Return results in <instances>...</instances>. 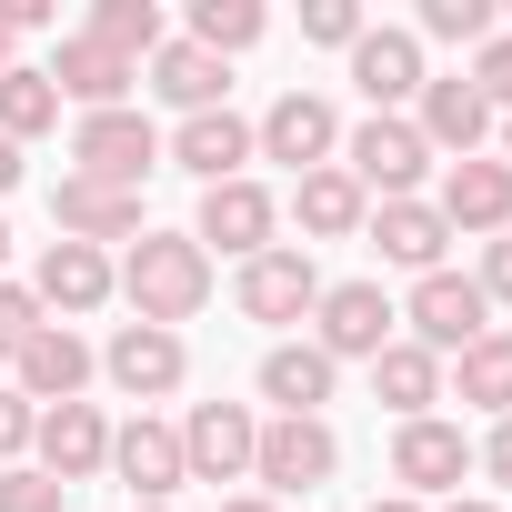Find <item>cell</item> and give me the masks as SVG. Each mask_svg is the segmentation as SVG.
<instances>
[{
	"instance_id": "9a60e30c",
	"label": "cell",
	"mask_w": 512,
	"mask_h": 512,
	"mask_svg": "<svg viewBox=\"0 0 512 512\" xmlns=\"http://www.w3.org/2000/svg\"><path fill=\"white\" fill-rule=\"evenodd\" d=\"M51 231H61V241H91V251H111V241H141L151 221H141V191L61 171V181H51Z\"/></svg>"
},
{
	"instance_id": "f1b7e54d",
	"label": "cell",
	"mask_w": 512,
	"mask_h": 512,
	"mask_svg": "<svg viewBox=\"0 0 512 512\" xmlns=\"http://www.w3.org/2000/svg\"><path fill=\"white\" fill-rule=\"evenodd\" d=\"M41 131H61V91L41 61H11L0 71V141H41Z\"/></svg>"
},
{
	"instance_id": "7402d4cb",
	"label": "cell",
	"mask_w": 512,
	"mask_h": 512,
	"mask_svg": "<svg viewBox=\"0 0 512 512\" xmlns=\"http://www.w3.org/2000/svg\"><path fill=\"white\" fill-rule=\"evenodd\" d=\"M412 131L432 141V161H472V151H482L502 121H492V111H482V91L452 71V81H422V101H412Z\"/></svg>"
},
{
	"instance_id": "f6af8a7d",
	"label": "cell",
	"mask_w": 512,
	"mask_h": 512,
	"mask_svg": "<svg viewBox=\"0 0 512 512\" xmlns=\"http://www.w3.org/2000/svg\"><path fill=\"white\" fill-rule=\"evenodd\" d=\"M11 61H21V41H11V21H0V71H11Z\"/></svg>"
},
{
	"instance_id": "d590c367",
	"label": "cell",
	"mask_w": 512,
	"mask_h": 512,
	"mask_svg": "<svg viewBox=\"0 0 512 512\" xmlns=\"http://www.w3.org/2000/svg\"><path fill=\"white\" fill-rule=\"evenodd\" d=\"M41 322H51V312L31 302V282H0V362H21V342H31Z\"/></svg>"
},
{
	"instance_id": "5b68a950",
	"label": "cell",
	"mask_w": 512,
	"mask_h": 512,
	"mask_svg": "<svg viewBox=\"0 0 512 512\" xmlns=\"http://www.w3.org/2000/svg\"><path fill=\"white\" fill-rule=\"evenodd\" d=\"M71 171L141 191V181L161 171V131H151L141 111H81V121H71Z\"/></svg>"
},
{
	"instance_id": "ba28073f",
	"label": "cell",
	"mask_w": 512,
	"mask_h": 512,
	"mask_svg": "<svg viewBox=\"0 0 512 512\" xmlns=\"http://www.w3.org/2000/svg\"><path fill=\"white\" fill-rule=\"evenodd\" d=\"M332 151H342V111H332L322 91H282L262 121H251V161H282L292 181H302V171H322Z\"/></svg>"
},
{
	"instance_id": "5bb4252c",
	"label": "cell",
	"mask_w": 512,
	"mask_h": 512,
	"mask_svg": "<svg viewBox=\"0 0 512 512\" xmlns=\"http://www.w3.org/2000/svg\"><path fill=\"white\" fill-rule=\"evenodd\" d=\"M41 71H51L61 111H131V91H141V61H121V51H111V41H91V31H71Z\"/></svg>"
},
{
	"instance_id": "d4e9b609",
	"label": "cell",
	"mask_w": 512,
	"mask_h": 512,
	"mask_svg": "<svg viewBox=\"0 0 512 512\" xmlns=\"http://www.w3.org/2000/svg\"><path fill=\"white\" fill-rule=\"evenodd\" d=\"M332 392H342V362H322L312 342H272V352H262V402H272V422H322Z\"/></svg>"
},
{
	"instance_id": "7dc6e473",
	"label": "cell",
	"mask_w": 512,
	"mask_h": 512,
	"mask_svg": "<svg viewBox=\"0 0 512 512\" xmlns=\"http://www.w3.org/2000/svg\"><path fill=\"white\" fill-rule=\"evenodd\" d=\"M502 161H512V121H502Z\"/></svg>"
},
{
	"instance_id": "74e56055",
	"label": "cell",
	"mask_w": 512,
	"mask_h": 512,
	"mask_svg": "<svg viewBox=\"0 0 512 512\" xmlns=\"http://www.w3.org/2000/svg\"><path fill=\"white\" fill-rule=\"evenodd\" d=\"M472 472H492V492H512V412H502V422L472 442Z\"/></svg>"
},
{
	"instance_id": "8d00e7d4",
	"label": "cell",
	"mask_w": 512,
	"mask_h": 512,
	"mask_svg": "<svg viewBox=\"0 0 512 512\" xmlns=\"http://www.w3.org/2000/svg\"><path fill=\"white\" fill-rule=\"evenodd\" d=\"M31 432H41V412H31L11 382H0V462H31Z\"/></svg>"
},
{
	"instance_id": "603a6c76",
	"label": "cell",
	"mask_w": 512,
	"mask_h": 512,
	"mask_svg": "<svg viewBox=\"0 0 512 512\" xmlns=\"http://www.w3.org/2000/svg\"><path fill=\"white\" fill-rule=\"evenodd\" d=\"M161 161H181L201 191H211V181H241V161H251V121H241L231 101H221V111H191V121L161 141Z\"/></svg>"
},
{
	"instance_id": "7a4b0ae2",
	"label": "cell",
	"mask_w": 512,
	"mask_h": 512,
	"mask_svg": "<svg viewBox=\"0 0 512 512\" xmlns=\"http://www.w3.org/2000/svg\"><path fill=\"white\" fill-rule=\"evenodd\" d=\"M302 342H312L322 362H382V352L402 342V302H392L382 282H322Z\"/></svg>"
},
{
	"instance_id": "836d02e7",
	"label": "cell",
	"mask_w": 512,
	"mask_h": 512,
	"mask_svg": "<svg viewBox=\"0 0 512 512\" xmlns=\"http://www.w3.org/2000/svg\"><path fill=\"white\" fill-rule=\"evenodd\" d=\"M372 21H362V0H302V41H322V51H352Z\"/></svg>"
},
{
	"instance_id": "484cf974",
	"label": "cell",
	"mask_w": 512,
	"mask_h": 512,
	"mask_svg": "<svg viewBox=\"0 0 512 512\" xmlns=\"http://www.w3.org/2000/svg\"><path fill=\"white\" fill-rule=\"evenodd\" d=\"M141 91H161V101L191 121V111H221V91H231V61H211L201 41H161V51L141 61Z\"/></svg>"
},
{
	"instance_id": "8fae6325",
	"label": "cell",
	"mask_w": 512,
	"mask_h": 512,
	"mask_svg": "<svg viewBox=\"0 0 512 512\" xmlns=\"http://www.w3.org/2000/svg\"><path fill=\"white\" fill-rule=\"evenodd\" d=\"M432 211L452 221V241H502V231H512V161H502V151L442 161V191H432Z\"/></svg>"
},
{
	"instance_id": "bcb514c9",
	"label": "cell",
	"mask_w": 512,
	"mask_h": 512,
	"mask_svg": "<svg viewBox=\"0 0 512 512\" xmlns=\"http://www.w3.org/2000/svg\"><path fill=\"white\" fill-rule=\"evenodd\" d=\"M0 282H11V221H0Z\"/></svg>"
},
{
	"instance_id": "cb8c5ba5",
	"label": "cell",
	"mask_w": 512,
	"mask_h": 512,
	"mask_svg": "<svg viewBox=\"0 0 512 512\" xmlns=\"http://www.w3.org/2000/svg\"><path fill=\"white\" fill-rule=\"evenodd\" d=\"M292 221H302V251H312V241H362L372 191H362L342 161H322V171H302V181H292Z\"/></svg>"
},
{
	"instance_id": "d6a6232c",
	"label": "cell",
	"mask_w": 512,
	"mask_h": 512,
	"mask_svg": "<svg viewBox=\"0 0 512 512\" xmlns=\"http://www.w3.org/2000/svg\"><path fill=\"white\" fill-rule=\"evenodd\" d=\"M472 91H482V111L492 121H512V31H492L482 51H472V71H462Z\"/></svg>"
},
{
	"instance_id": "7c38bea8",
	"label": "cell",
	"mask_w": 512,
	"mask_h": 512,
	"mask_svg": "<svg viewBox=\"0 0 512 512\" xmlns=\"http://www.w3.org/2000/svg\"><path fill=\"white\" fill-rule=\"evenodd\" d=\"M111 482H121L131 502H171V492L191 482V462H181V422H161V412L111 422Z\"/></svg>"
},
{
	"instance_id": "60d3db41",
	"label": "cell",
	"mask_w": 512,
	"mask_h": 512,
	"mask_svg": "<svg viewBox=\"0 0 512 512\" xmlns=\"http://www.w3.org/2000/svg\"><path fill=\"white\" fill-rule=\"evenodd\" d=\"M211 512H282V502H272V492H221Z\"/></svg>"
},
{
	"instance_id": "4fadbf2b",
	"label": "cell",
	"mask_w": 512,
	"mask_h": 512,
	"mask_svg": "<svg viewBox=\"0 0 512 512\" xmlns=\"http://www.w3.org/2000/svg\"><path fill=\"white\" fill-rule=\"evenodd\" d=\"M251 452H262V412L251 402H191V422H181L191 482H251Z\"/></svg>"
},
{
	"instance_id": "ffe728a7",
	"label": "cell",
	"mask_w": 512,
	"mask_h": 512,
	"mask_svg": "<svg viewBox=\"0 0 512 512\" xmlns=\"http://www.w3.org/2000/svg\"><path fill=\"white\" fill-rule=\"evenodd\" d=\"M362 241L382 251L392 272H452V221L432 211V201H372V221H362Z\"/></svg>"
},
{
	"instance_id": "f35d334b",
	"label": "cell",
	"mask_w": 512,
	"mask_h": 512,
	"mask_svg": "<svg viewBox=\"0 0 512 512\" xmlns=\"http://www.w3.org/2000/svg\"><path fill=\"white\" fill-rule=\"evenodd\" d=\"M472 292H482V302H512V231H502V241H482V272H472Z\"/></svg>"
},
{
	"instance_id": "1f68e13d",
	"label": "cell",
	"mask_w": 512,
	"mask_h": 512,
	"mask_svg": "<svg viewBox=\"0 0 512 512\" xmlns=\"http://www.w3.org/2000/svg\"><path fill=\"white\" fill-rule=\"evenodd\" d=\"M492 31H502L492 0H422V21H412V41H452V51H482Z\"/></svg>"
},
{
	"instance_id": "2e32d148",
	"label": "cell",
	"mask_w": 512,
	"mask_h": 512,
	"mask_svg": "<svg viewBox=\"0 0 512 512\" xmlns=\"http://www.w3.org/2000/svg\"><path fill=\"white\" fill-rule=\"evenodd\" d=\"M91 372H101V352H91L71 322H41V332L21 342V362H11V392H21L31 412H51V402H81Z\"/></svg>"
},
{
	"instance_id": "ee69618b",
	"label": "cell",
	"mask_w": 512,
	"mask_h": 512,
	"mask_svg": "<svg viewBox=\"0 0 512 512\" xmlns=\"http://www.w3.org/2000/svg\"><path fill=\"white\" fill-rule=\"evenodd\" d=\"M442 512H502V502H492V492H452Z\"/></svg>"
},
{
	"instance_id": "8992f818",
	"label": "cell",
	"mask_w": 512,
	"mask_h": 512,
	"mask_svg": "<svg viewBox=\"0 0 512 512\" xmlns=\"http://www.w3.org/2000/svg\"><path fill=\"white\" fill-rule=\"evenodd\" d=\"M492 332V302L472 292V272H422L412 282V302H402V342H422L432 362H452L462 342H482Z\"/></svg>"
},
{
	"instance_id": "4316f807",
	"label": "cell",
	"mask_w": 512,
	"mask_h": 512,
	"mask_svg": "<svg viewBox=\"0 0 512 512\" xmlns=\"http://www.w3.org/2000/svg\"><path fill=\"white\" fill-rule=\"evenodd\" d=\"M442 392H452L462 412H482V422H502V412H512V332L492 322L482 342H462V352L442 362Z\"/></svg>"
},
{
	"instance_id": "4dcf8cb0",
	"label": "cell",
	"mask_w": 512,
	"mask_h": 512,
	"mask_svg": "<svg viewBox=\"0 0 512 512\" xmlns=\"http://www.w3.org/2000/svg\"><path fill=\"white\" fill-rule=\"evenodd\" d=\"M91 41H111L121 61H151L171 41V21H161V0H91Z\"/></svg>"
},
{
	"instance_id": "d6986e66",
	"label": "cell",
	"mask_w": 512,
	"mask_h": 512,
	"mask_svg": "<svg viewBox=\"0 0 512 512\" xmlns=\"http://www.w3.org/2000/svg\"><path fill=\"white\" fill-rule=\"evenodd\" d=\"M31 462H41L61 492L91 482V472H111V422H101V402H51L41 432H31Z\"/></svg>"
},
{
	"instance_id": "6da1fadb",
	"label": "cell",
	"mask_w": 512,
	"mask_h": 512,
	"mask_svg": "<svg viewBox=\"0 0 512 512\" xmlns=\"http://www.w3.org/2000/svg\"><path fill=\"white\" fill-rule=\"evenodd\" d=\"M121 302H131V322H151V332H181L201 302H211V251L191 241V231H141L131 251H121Z\"/></svg>"
},
{
	"instance_id": "9c48e42d",
	"label": "cell",
	"mask_w": 512,
	"mask_h": 512,
	"mask_svg": "<svg viewBox=\"0 0 512 512\" xmlns=\"http://www.w3.org/2000/svg\"><path fill=\"white\" fill-rule=\"evenodd\" d=\"M342 472V432L332 422H262V452H251V482H262L272 502H312L322 482Z\"/></svg>"
},
{
	"instance_id": "e0dca14e",
	"label": "cell",
	"mask_w": 512,
	"mask_h": 512,
	"mask_svg": "<svg viewBox=\"0 0 512 512\" xmlns=\"http://www.w3.org/2000/svg\"><path fill=\"white\" fill-rule=\"evenodd\" d=\"M272 231H282V201L262 191V181H211L201 191V221H191V241L201 251H231V262H251V251H272Z\"/></svg>"
},
{
	"instance_id": "e575fe53",
	"label": "cell",
	"mask_w": 512,
	"mask_h": 512,
	"mask_svg": "<svg viewBox=\"0 0 512 512\" xmlns=\"http://www.w3.org/2000/svg\"><path fill=\"white\" fill-rule=\"evenodd\" d=\"M0 512H61V482L41 462H0Z\"/></svg>"
},
{
	"instance_id": "83f0119b",
	"label": "cell",
	"mask_w": 512,
	"mask_h": 512,
	"mask_svg": "<svg viewBox=\"0 0 512 512\" xmlns=\"http://www.w3.org/2000/svg\"><path fill=\"white\" fill-rule=\"evenodd\" d=\"M372 402H392V422H422V412L442 402V362H432L422 342H392V352L372 362Z\"/></svg>"
},
{
	"instance_id": "7bdbcfd3",
	"label": "cell",
	"mask_w": 512,
	"mask_h": 512,
	"mask_svg": "<svg viewBox=\"0 0 512 512\" xmlns=\"http://www.w3.org/2000/svg\"><path fill=\"white\" fill-rule=\"evenodd\" d=\"M362 512H432V502H412V492H382V502H362Z\"/></svg>"
},
{
	"instance_id": "44dd1931",
	"label": "cell",
	"mask_w": 512,
	"mask_h": 512,
	"mask_svg": "<svg viewBox=\"0 0 512 512\" xmlns=\"http://www.w3.org/2000/svg\"><path fill=\"white\" fill-rule=\"evenodd\" d=\"M111 292H121V272H111V251H91V241H51V251H41V272H31V302L61 312V322L101 312Z\"/></svg>"
},
{
	"instance_id": "ac0fdd59",
	"label": "cell",
	"mask_w": 512,
	"mask_h": 512,
	"mask_svg": "<svg viewBox=\"0 0 512 512\" xmlns=\"http://www.w3.org/2000/svg\"><path fill=\"white\" fill-rule=\"evenodd\" d=\"M342 61H352V91H362L372 111H412V101H422V81H432V71H422V41H412V31H392V21H372Z\"/></svg>"
},
{
	"instance_id": "c3c4849f",
	"label": "cell",
	"mask_w": 512,
	"mask_h": 512,
	"mask_svg": "<svg viewBox=\"0 0 512 512\" xmlns=\"http://www.w3.org/2000/svg\"><path fill=\"white\" fill-rule=\"evenodd\" d=\"M131 512H171V502H131Z\"/></svg>"
},
{
	"instance_id": "f546056e",
	"label": "cell",
	"mask_w": 512,
	"mask_h": 512,
	"mask_svg": "<svg viewBox=\"0 0 512 512\" xmlns=\"http://www.w3.org/2000/svg\"><path fill=\"white\" fill-rule=\"evenodd\" d=\"M262 31H272L262 0H191V31H181V41H201L211 61H231V51H251Z\"/></svg>"
},
{
	"instance_id": "ab89813d",
	"label": "cell",
	"mask_w": 512,
	"mask_h": 512,
	"mask_svg": "<svg viewBox=\"0 0 512 512\" xmlns=\"http://www.w3.org/2000/svg\"><path fill=\"white\" fill-rule=\"evenodd\" d=\"M0 21H11V41H31V31L61 21V0H0Z\"/></svg>"
},
{
	"instance_id": "30bf717a",
	"label": "cell",
	"mask_w": 512,
	"mask_h": 512,
	"mask_svg": "<svg viewBox=\"0 0 512 512\" xmlns=\"http://www.w3.org/2000/svg\"><path fill=\"white\" fill-rule=\"evenodd\" d=\"M392 482L412 492V502H452L462 482H472V432L462 422H442V412H422V422H392Z\"/></svg>"
},
{
	"instance_id": "b9f144b4",
	"label": "cell",
	"mask_w": 512,
	"mask_h": 512,
	"mask_svg": "<svg viewBox=\"0 0 512 512\" xmlns=\"http://www.w3.org/2000/svg\"><path fill=\"white\" fill-rule=\"evenodd\" d=\"M21 191V141H0V201Z\"/></svg>"
},
{
	"instance_id": "277c9868",
	"label": "cell",
	"mask_w": 512,
	"mask_h": 512,
	"mask_svg": "<svg viewBox=\"0 0 512 512\" xmlns=\"http://www.w3.org/2000/svg\"><path fill=\"white\" fill-rule=\"evenodd\" d=\"M312 302H322V262L302 241H272V251H251V262L231 272V312L241 322H312Z\"/></svg>"
},
{
	"instance_id": "3957f363",
	"label": "cell",
	"mask_w": 512,
	"mask_h": 512,
	"mask_svg": "<svg viewBox=\"0 0 512 512\" xmlns=\"http://www.w3.org/2000/svg\"><path fill=\"white\" fill-rule=\"evenodd\" d=\"M342 171L382 201H422V171H432V141L412 131V111H372L342 131Z\"/></svg>"
},
{
	"instance_id": "52a82bcc",
	"label": "cell",
	"mask_w": 512,
	"mask_h": 512,
	"mask_svg": "<svg viewBox=\"0 0 512 512\" xmlns=\"http://www.w3.org/2000/svg\"><path fill=\"white\" fill-rule=\"evenodd\" d=\"M101 382L151 412V402H171V392L191 382V342H181V332H151V322H121V332L101 342Z\"/></svg>"
}]
</instances>
